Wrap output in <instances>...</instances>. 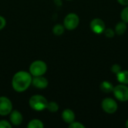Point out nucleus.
<instances>
[{"instance_id": "nucleus-21", "label": "nucleus", "mask_w": 128, "mask_h": 128, "mask_svg": "<svg viewBox=\"0 0 128 128\" xmlns=\"http://www.w3.org/2000/svg\"><path fill=\"white\" fill-rule=\"evenodd\" d=\"M70 128H85V125H83L82 123L78 122H73L72 123L69 124Z\"/></svg>"}, {"instance_id": "nucleus-16", "label": "nucleus", "mask_w": 128, "mask_h": 128, "mask_svg": "<svg viewBox=\"0 0 128 128\" xmlns=\"http://www.w3.org/2000/svg\"><path fill=\"white\" fill-rule=\"evenodd\" d=\"M64 29H65V28H64V25H62V24H56L52 28V33L55 35L59 36V35H62L64 32Z\"/></svg>"}, {"instance_id": "nucleus-18", "label": "nucleus", "mask_w": 128, "mask_h": 128, "mask_svg": "<svg viewBox=\"0 0 128 128\" xmlns=\"http://www.w3.org/2000/svg\"><path fill=\"white\" fill-rule=\"evenodd\" d=\"M121 19L124 22L128 23V5H127L121 12Z\"/></svg>"}, {"instance_id": "nucleus-17", "label": "nucleus", "mask_w": 128, "mask_h": 128, "mask_svg": "<svg viewBox=\"0 0 128 128\" xmlns=\"http://www.w3.org/2000/svg\"><path fill=\"white\" fill-rule=\"evenodd\" d=\"M58 109H59V106H58V104L56 102H55V101L48 102L46 110L49 112H58Z\"/></svg>"}, {"instance_id": "nucleus-19", "label": "nucleus", "mask_w": 128, "mask_h": 128, "mask_svg": "<svg viewBox=\"0 0 128 128\" xmlns=\"http://www.w3.org/2000/svg\"><path fill=\"white\" fill-rule=\"evenodd\" d=\"M105 36L108 38H112L115 34H116V32L115 30H113L112 28H105L104 32Z\"/></svg>"}, {"instance_id": "nucleus-15", "label": "nucleus", "mask_w": 128, "mask_h": 128, "mask_svg": "<svg viewBox=\"0 0 128 128\" xmlns=\"http://www.w3.org/2000/svg\"><path fill=\"white\" fill-rule=\"evenodd\" d=\"M28 128H44V124L42 121L39 119H32L31 120L28 124H27Z\"/></svg>"}, {"instance_id": "nucleus-4", "label": "nucleus", "mask_w": 128, "mask_h": 128, "mask_svg": "<svg viewBox=\"0 0 128 128\" xmlns=\"http://www.w3.org/2000/svg\"><path fill=\"white\" fill-rule=\"evenodd\" d=\"M112 93L118 100L121 102L128 101V86L127 85L121 83L115 86Z\"/></svg>"}, {"instance_id": "nucleus-5", "label": "nucleus", "mask_w": 128, "mask_h": 128, "mask_svg": "<svg viewBox=\"0 0 128 128\" xmlns=\"http://www.w3.org/2000/svg\"><path fill=\"white\" fill-rule=\"evenodd\" d=\"M80 24V17L75 13L68 14L64 19L63 25L68 30H74L78 27Z\"/></svg>"}, {"instance_id": "nucleus-22", "label": "nucleus", "mask_w": 128, "mask_h": 128, "mask_svg": "<svg viewBox=\"0 0 128 128\" xmlns=\"http://www.w3.org/2000/svg\"><path fill=\"white\" fill-rule=\"evenodd\" d=\"M12 124L10 122H8L6 120H1L0 121V128H11Z\"/></svg>"}, {"instance_id": "nucleus-8", "label": "nucleus", "mask_w": 128, "mask_h": 128, "mask_svg": "<svg viewBox=\"0 0 128 128\" xmlns=\"http://www.w3.org/2000/svg\"><path fill=\"white\" fill-rule=\"evenodd\" d=\"M90 28L94 33L102 34L106 28V25L103 20L100 18H94L90 22Z\"/></svg>"}, {"instance_id": "nucleus-23", "label": "nucleus", "mask_w": 128, "mask_h": 128, "mask_svg": "<svg viewBox=\"0 0 128 128\" xmlns=\"http://www.w3.org/2000/svg\"><path fill=\"white\" fill-rule=\"evenodd\" d=\"M6 26V20L2 16H0V30L3 29Z\"/></svg>"}, {"instance_id": "nucleus-14", "label": "nucleus", "mask_w": 128, "mask_h": 128, "mask_svg": "<svg viewBox=\"0 0 128 128\" xmlns=\"http://www.w3.org/2000/svg\"><path fill=\"white\" fill-rule=\"evenodd\" d=\"M116 77L118 81L124 85H128V70H122L118 74H116Z\"/></svg>"}, {"instance_id": "nucleus-20", "label": "nucleus", "mask_w": 128, "mask_h": 128, "mask_svg": "<svg viewBox=\"0 0 128 128\" xmlns=\"http://www.w3.org/2000/svg\"><path fill=\"white\" fill-rule=\"evenodd\" d=\"M111 70H112V73L117 74H118L120 71H122V67H121V65L118 64H114L111 67Z\"/></svg>"}, {"instance_id": "nucleus-25", "label": "nucleus", "mask_w": 128, "mask_h": 128, "mask_svg": "<svg viewBox=\"0 0 128 128\" xmlns=\"http://www.w3.org/2000/svg\"><path fill=\"white\" fill-rule=\"evenodd\" d=\"M126 127L128 128V119L127 120V122H126Z\"/></svg>"}, {"instance_id": "nucleus-7", "label": "nucleus", "mask_w": 128, "mask_h": 128, "mask_svg": "<svg viewBox=\"0 0 128 128\" xmlns=\"http://www.w3.org/2000/svg\"><path fill=\"white\" fill-rule=\"evenodd\" d=\"M13 110V104L10 100L4 96L0 97V116H5Z\"/></svg>"}, {"instance_id": "nucleus-13", "label": "nucleus", "mask_w": 128, "mask_h": 128, "mask_svg": "<svg viewBox=\"0 0 128 128\" xmlns=\"http://www.w3.org/2000/svg\"><path fill=\"white\" fill-rule=\"evenodd\" d=\"M100 88L101 92H103L104 93L109 94V93L112 92L114 86H113V85L110 82H109V81H104V82H101V84L100 86Z\"/></svg>"}, {"instance_id": "nucleus-2", "label": "nucleus", "mask_w": 128, "mask_h": 128, "mask_svg": "<svg viewBox=\"0 0 128 128\" xmlns=\"http://www.w3.org/2000/svg\"><path fill=\"white\" fill-rule=\"evenodd\" d=\"M28 104L32 110L38 112H40L44 110H46L48 100L43 95L34 94L28 100Z\"/></svg>"}, {"instance_id": "nucleus-12", "label": "nucleus", "mask_w": 128, "mask_h": 128, "mask_svg": "<svg viewBox=\"0 0 128 128\" xmlns=\"http://www.w3.org/2000/svg\"><path fill=\"white\" fill-rule=\"evenodd\" d=\"M127 29H128L127 23L124 22V21H122V22H118V23L116 25V27H115L116 34H118V35H122V34H124L126 32Z\"/></svg>"}, {"instance_id": "nucleus-3", "label": "nucleus", "mask_w": 128, "mask_h": 128, "mask_svg": "<svg viewBox=\"0 0 128 128\" xmlns=\"http://www.w3.org/2000/svg\"><path fill=\"white\" fill-rule=\"evenodd\" d=\"M47 70L46 64L41 60L34 61L29 66V73L32 76H44Z\"/></svg>"}, {"instance_id": "nucleus-11", "label": "nucleus", "mask_w": 128, "mask_h": 128, "mask_svg": "<svg viewBox=\"0 0 128 128\" xmlns=\"http://www.w3.org/2000/svg\"><path fill=\"white\" fill-rule=\"evenodd\" d=\"M63 121L67 124H70L75 121V113L70 109H65L62 113Z\"/></svg>"}, {"instance_id": "nucleus-26", "label": "nucleus", "mask_w": 128, "mask_h": 128, "mask_svg": "<svg viewBox=\"0 0 128 128\" xmlns=\"http://www.w3.org/2000/svg\"><path fill=\"white\" fill-rule=\"evenodd\" d=\"M68 1H71V0H68Z\"/></svg>"}, {"instance_id": "nucleus-9", "label": "nucleus", "mask_w": 128, "mask_h": 128, "mask_svg": "<svg viewBox=\"0 0 128 128\" xmlns=\"http://www.w3.org/2000/svg\"><path fill=\"white\" fill-rule=\"evenodd\" d=\"M32 84L37 88L39 89H44L46 88L48 85L49 82L46 77L44 76H33Z\"/></svg>"}, {"instance_id": "nucleus-10", "label": "nucleus", "mask_w": 128, "mask_h": 128, "mask_svg": "<svg viewBox=\"0 0 128 128\" xmlns=\"http://www.w3.org/2000/svg\"><path fill=\"white\" fill-rule=\"evenodd\" d=\"M10 115V122L14 126H19L22 123L23 117L22 113L18 110H12Z\"/></svg>"}, {"instance_id": "nucleus-6", "label": "nucleus", "mask_w": 128, "mask_h": 128, "mask_svg": "<svg viewBox=\"0 0 128 128\" xmlns=\"http://www.w3.org/2000/svg\"><path fill=\"white\" fill-rule=\"evenodd\" d=\"M103 110L108 114H113L118 110V104L113 98H106L101 103Z\"/></svg>"}, {"instance_id": "nucleus-1", "label": "nucleus", "mask_w": 128, "mask_h": 128, "mask_svg": "<svg viewBox=\"0 0 128 128\" xmlns=\"http://www.w3.org/2000/svg\"><path fill=\"white\" fill-rule=\"evenodd\" d=\"M32 76L29 72L20 70L16 72L11 81L12 87L16 92H23L26 91L32 85Z\"/></svg>"}, {"instance_id": "nucleus-24", "label": "nucleus", "mask_w": 128, "mask_h": 128, "mask_svg": "<svg viewBox=\"0 0 128 128\" xmlns=\"http://www.w3.org/2000/svg\"><path fill=\"white\" fill-rule=\"evenodd\" d=\"M117 1L122 5H124V6L128 5V0H117Z\"/></svg>"}]
</instances>
